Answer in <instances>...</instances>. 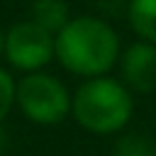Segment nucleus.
I'll use <instances>...</instances> for the list:
<instances>
[{
    "label": "nucleus",
    "instance_id": "1",
    "mask_svg": "<svg viewBox=\"0 0 156 156\" xmlns=\"http://www.w3.org/2000/svg\"><path fill=\"white\" fill-rule=\"evenodd\" d=\"M122 44L115 27L95 15L71 17L54 37V58L78 78L107 76L119 58Z\"/></svg>",
    "mask_w": 156,
    "mask_h": 156
},
{
    "label": "nucleus",
    "instance_id": "2",
    "mask_svg": "<svg viewBox=\"0 0 156 156\" xmlns=\"http://www.w3.org/2000/svg\"><path fill=\"white\" fill-rule=\"evenodd\" d=\"M134 115V98L119 78H85L71 93V117L90 134H117Z\"/></svg>",
    "mask_w": 156,
    "mask_h": 156
},
{
    "label": "nucleus",
    "instance_id": "3",
    "mask_svg": "<svg viewBox=\"0 0 156 156\" xmlns=\"http://www.w3.org/2000/svg\"><path fill=\"white\" fill-rule=\"evenodd\" d=\"M15 107L27 122L54 127L71 115V93L61 78L46 71L22 73L15 83Z\"/></svg>",
    "mask_w": 156,
    "mask_h": 156
},
{
    "label": "nucleus",
    "instance_id": "4",
    "mask_svg": "<svg viewBox=\"0 0 156 156\" xmlns=\"http://www.w3.org/2000/svg\"><path fill=\"white\" fill-rule=\"evenodd\" d=\"M2 58L20 73L44 71L54 61V34H49L32 20L15 22L5 29Z\"/></svg>",
    "mask_w": 156,
    "mask_h": 156
},
{
    "label": "nucleus",
    "instance_id": "5",
    "mask_svg": "<svg viewBox=\"0 0 156 156\" xmlns=\"http://www.w3.org/2000/svg\"><path fill=\"white\" fill-rule=\"evenodd\" d=\"M119 80L129 93H154L156 90V46L149 41H132L119 51L117 58Z\"/></svg>",
    "mask_w": 156,
    "mask_h": 156
},
{
    "label": "nucleus",
    "instance_id": "6",
    "mask_svg": "<svg viewBox=\"0 0 156 156\" xmlns=\"http://www.w3.org/2000/svg\"><path fill=\"white\" fill-rule=\"evenodd\" d=\"M29 20L34 24H39L41 29H46L49 34H58L68 20H71V7L66 0H32L29 7Z\"/></svg>",
    "mask_w": 156,
    "mask_h": 156
},
{
    "label": "nucleus",
    "instance_id": "7",
    "mask_svg": "<svg viewBox=\"0 0 156 156\" xmlns=\"http://www.w3.org/2000/svg\"><path fill=\"white\" fill-rule=\"evenodd\" d=\"M127 22L141 41L156 46V0H129Z\"/></svg>",
    "mask_w": 156,
    "mask_h": 156
},
{
    "label": "nucleus",
    "instance_id": "8",
    "mask_svg": "<svg viewBox=\"0 0 156 156\" xmlns=\"http://www.w3.org/2000/svg\"><path fill=\"white\" fill-rule=\"evenodd\" d=\"M112 156H156V141L146 134L132 132L115 141Z\"/></svg>",
    "mask_w": 156,
    "mask_h": 156
},
{
    "label": "nucleus",
    "instance_id": "9",
    "mask_svg": "<svg viewBox=\"0 0 156 156\" xmlns=\"http://www.w3.org/2000/svg\"><path fill=\"white\" fill-rule=\"evenodd\" d=\"M15 83H17V78L7 68L0 66V127L15 107Z\"/></svg>",
    "mask_w": 156,
    "mask_h": 156
},
{
    "label": "nucleus",
    "instance_id": "10",
    "mask_svg": "<svg viewBox=\"0 0 156 156\" xmlns=\"http://www.w3.org/2000/svg\"><path fill=\"white\" fill-rule=\"evenodd\" d=\"M2 46H5V29L0 27V56H2Z\"/></svg>",
    "mask_w": 156,
    "mask_h": 156
}]
</instances>
